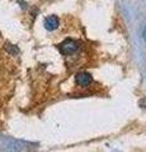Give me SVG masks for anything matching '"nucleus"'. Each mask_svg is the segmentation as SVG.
<instances>
[{"label": "nucleus", "instance_id": "obj_4", "mask_svg": "<svg viewBox=\"0 0 146 152\" xmlns=\"http://www.w3.org/2000/svg\"><path fill=\"white\" fill-rule=\"evenodd\" d=\"M145 38H146V32H145Z\"/></svg>", "mask_w": 146, "mask_h": 152}, {"label": "nucleus", "instance_id": "obj_3", "mask_svg": "<svg viewBox=\"0 0 146 152\" xmlns=\"http://www.w3.org/2000/svg\"><path fill=\"white\" fill-rule=\"evenodd\" d=\"M59 24H60V22L56 15H50L45 19V28L47 31H55L59 27Z\"/></svg>", "mask_w": 146, "mask_h": 152}, {"label": "nucleus", "instance_id": "obj_1", "mask_svg": "<svg viewBox=\"0 0 146 152\" xmlns=\"http://www.w3.org/2000/svg\"><path fill=\"white\" fill-rule=\"evenodd\" d=\"M78 48H79V43L76 41H74V39H70V38L69 39H65L62 43H60V46H59L60 52L62 55H65V56L75 53V52L78 51Z\"/></svg>", "mask_w": 146, "mask_h": 152}, {"label": "nucleus", "instance_id": "obj_2", "mask_svg": "<svg viewBox=\"0 0 146 152\" xmlns=\"http://www.w3.org/2000/svg\"><path fill=\"white\" fill-rule=\"evenodd\" d=\"M75 80H76V84L79 85V86H81V88H87L93 83L92 76L89 75L88 72H79L76 75V77H75Z\"/></svg>", "mask_w": 146, "mask_h": 152}]
</instances>
